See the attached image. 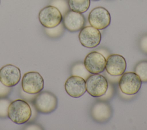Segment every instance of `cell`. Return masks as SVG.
Here are the masks:
<instances>
[{
	"label": "cell",
	"mask_w": 147,
	"mask_h": 130,
	"mask_svg": "<svg viewBox=\"0 0 147 130\" xmlns=\"http://www.w3.org/2000/svg\"><path fill=\"white\" fill-rule=\"evenodd\" d=\"M0 2H1V1H0Z\"/></svg>",
	"instance_id": "4316f807"
},
{
	"label": "cell",
	"mask_w": 147,
	"mask_h": 130,
	"mask_svg": "<svg viewBox=\"0 0 147 130\" xmlns=\"http://www.w3.org/2000/svg\"><path fill=\"white\" fill-rule=\"evenodd\" d=\"M11 91V87H8L5 85L0 81V98L6 97Z\"/></svg>",
	"instance_id": "603a6c76"
},
{
	"label": "cell",
	"mask_w": 147,
	"mask_h": 130,
	"mask_svg": "<svg viewBox=\"0 0 147 130\" xmlns=\"http://www.w3.org/2000/svg\"><path fill=\"white\" fill-rule=\"evenodd\" d=\"M10 101L7 99H0V117L6 118L8 117V108Z\"/></svg>",
	"instance_id": "ffe728a7"
},
{
	"label": "cell",
	"mask_w": 147,
	"mask_h": 130,
	"mask_svg": "<svg viewBox=\"0 0 147 130\" xmlns=\"http://www.w3.org/2000/svg\"><path fill=\"white\" fill-rule=\"evenodd\" d=\"M32 116V108L25 101L17 99L12 101L8 108V117L17 124H22Z\"/></svg>",
	"instance_id": "6da1fadb"
},
{
	"label": "cell",
	"mask_w": 147,
	"mask_h": 130,
	"mask_svg": "<svg viewBox=\"0 0 147 130\" xmlns=\"http://www.w3.org/2000/svg\"><path fill=\"white\" fill-rule=\"evenodd\" d=\"M33 105L36 111L48 114L53 112L57 106V99L52 93L48 91L39 92L35 97Z\"/></svg>",
	"instance_id": "7a4b0ae2"
},
{
	"label": "cell",
	"mask_w": 147,
	"mask_h": 130,
	"mask_svg": "<svg viewBox=\"0 0 147 130\" xmlns=\"http://www.w3.org/2000/svg\"><path fill=\"white\" fill-rule=\"evenodd\" d=\"M68 3L71 10L79 13L87 11L90 6V0H68Z\"/></svg>",
	"instance_id": "9a60e30c"
},
{
	"label": "cell",
	"mask_w": 147,
	"mask_h": 130,
	"mask_svg": "<svg viewBox=\"0 0 147 130\" xmlns=\"http://www.w3.org/2000/svg\"><path fill=\"white\" fill-rule=\"evenodd\" d=\"M92 1H99V0H92Z\"/></svg>",
	"instance_id": "484cf974"
},
{
	"label": "cell",
	"mask_w": 147,
	"mask_h": 130,
	"mask_svg": "<svg viewBox=\"0 0 147 130\" xmlns=\"http://www.w3.org/2000/svg\"><path fill=\"white\" fill-rule=\"evenodd\" d=\"M21 85L24 92L35 94L44 88V79L37 72H29L25 73L22 78Z\"/></svg>",
	"instance_id": "5b68a950"
},
{
	"label": "cell",
	"mask_w": 147,
	"mask_h": 130,
	"mask_svg": "<svg viewBox=\"0 0 147 130\" xmlns=\"http://www.w3.org/2000/svg\"><path fill=\"white\" fill-rule=\"evenodd\" d=\"M108 83H109V85H108L107 89L106 90L105 93L103 95L98 97L99 100L107 101L113 97L114 94V88L113 86V83L109 81H108Z\"/></svg>",
	"instance_id": "44dd1931"
},
{
	"label": "cell",
	"mask_w": 147,
	"mask_h": 130,
	"mask_svg": "<svg viewBox=\"0 0 147 130\" xmlns=\"http://www.w3.org/2000/svg\"><path fill=\"white\" fill-rule=\"evenodd\" d=\"M106 58L97 51L90 52L86 56L84 65L91 74H98L105 69Z\"/></svg>",
	"instance_id": "9c48e42d"
},
{
	"label": "cell",
	"mask_w": 147,
	"mask_h": 130,
	"mask_svg": "<svg viewBox=\"0 0 147 130\" xmlns=\"http://www.w3.org/2000/svg\"><path fill=\"white\" fill-rule=\"evenodd\" d=\"M38 19L40 23L46 28L54 27L59 25L63 20L60 11L55 6H47L39 12Z\"/></svg>",
	"instance_id": "8992f818"
},
{
	"label": "cell",
	"mask_w": 147,
	"mask_h": 130,
	"mask_svg": "<svg viewBox=\"0 0 147 130\" xmlns=\"http://www.w3.org/2000/svg\"><path fill=\"white\" fill-rule=\"evenodd\" d=\"M107 78L99 73L91 74L86 80V91L94 97H99L103 95L108 88Z\"/></svg>",
	"instance_id": "277c9868"
},
{
	"label": "cell",
	"mask_w": 147,
	"mask_h": 130,
	"mask_svg": "<svg viewBox=\"0 0 147 130\" xmlns=\"http://www.w3.org/2000/svg\"><path fill=\"white\" fill-rule=\"evenodd\" d=\"M142 81L135 72L123 73L118 81L119 89L123 94L134 95L140 89Z\"/></svg>",
	"instance_id": "3957f363"
},
{
	"label": "cell",
	"mask_w": 147,
	"mask_h": 130,
	"mask_svg": "<svg viewBox=\"0 0 147 130\" xmlns=\"http://www.w3.org/2000/svg\"><path fill=\"white\" fill-rule=\"evenodd\" d=\"M50 5L56 7L60 11L63 17L70 10L67 0H52Z\"/></svg>",
	"instance_id": "d6986e66"
},
{
	"label": "cell",
	"mask_w": 147,
	"mask_h": 130,
	"mask_svg": "<svg viewBox=\"0 0 147 130\" xmlns=\"http://www.w3.org/2000/svg\"><path fill=\"white\" fill-rule=\"evenodd\" d=\"M97 52H98L99 53H101L106 58H107V57L110 55V53L109 52L107 51V50L104 49V48H99V49H96Z\"/></svg>",
	"instance_id": "d4e9b609"
},
{
	"label": "cell",
	"mask_w": 147,
	"mask_h": 130,
	"mask_svg": "<svg viewBox=\"0 0 147 130\" xmlns=\"http://www.w3.org/2000/svg\"><path fill=\"white\" fill-rule=\"evenodd\" d=\"M64 88L67 94L71 97H80L86 92V80L82 77L71 75L66 80Z\"/></svg>",
	"instance_id": "7c38bea8"
},
{
	"label": "cell",
	"mask_w": 147,
	"mask_h": 130,
	"mask_svg": "<svg viewBox=\"0 0 147 130\" xmlns=\"http://www.w3.org/2000/svg\"><path fill=\"white\" fill-rule=\"evenodd\" d=\"M20 78V69L15 65L7 64L0 69V81L6 86H16Z\"/></svg>",
	"instance_id": "8fae6325"
},
{
	"label": "cell",
	"mask_w": 147,
	"mask_h": 130,
	"mask_svg": "<svg viewBox=\"0 0 147 130\" xmlns=\"http://www.w3.org/2000/svg\"><path fill=\"white\" fill-rule=\"evenodd\" d=\"M71 73L72 76H76L82 77L85 80L91 75V73L86 68L84 63L78 62L71 68Z\"/></svg>",
	"instance_id": "2e32d148"
},
{
	"label": "cell",
	"mask_w": 147,
	"mask_h": 130,
	"mask_svg": "<svg viewBox=\"0 0 147 130\" xmlns=\"http://www.w3.org/2000/svg\"><path fill=\"white\" fill-rule=\"evenodd\" d=\"M139 47L140 50L147 54V34L144 35L140 40Z\"/></svg>",
	"instance_id": "7402d4cb"
},
{
	"label": "cell",
	"mask_w": 147,
	"mask_h": 130,
	"mask_svg": "<svg viewBox=\"0 0 147 130\" xmlns=\"http://www.w3.org/2000/svg\"><path fill=\"white\" fill-rule=\"evenodd\" d=\"M64 26L63 22H61L57 26L52 27V28H46L45 27V31L46 34L51 38H57L61 36L64 31Z\"/></svg>",
	"instance_id": "ac0fdd59"
},
{
	"label": "cell",
	"mask_w": 147,
	"mask_h": 130,
	"mask_svg": "<svg viewBox=\"0 0 147 130\" xmlns=\"http://www.w3.org/2000/svg\"><path fill=\"white\" fill-rule=\"evenodd\" d=\"M103 76L107 78V80L109 82H110L111 83L118 82V81L119 80V78L121 77V76L110 75L108 73H107L106 71L105 72H104V75Z\"/></svg>",
	"instance_id": "cb8c5ba5"
},
{
	"label": "cell",
	"mask_w": 147,
	"mask_h": 130,
	"mask_svg": "<svg viewBox=\"0 0 147 130\" xmlns=\"http://www.w3.org/2000/svg\"><path fill=\"white\" fill-rule=\"evenodd\" d=\"M134 72L138 75L142 82H147V61H141L134 68Z\"/></svg>",
	"instance_id": "e0dca14e"
},
{
	"label": "cell",
	"mask_w": 147,
	"mask_h": 130,
	"mask_svg": "<svg viewBox=\"0 0 147 130\" xmlns=\"http://www.w3.org/2000/svg\"><path fill=\"white\" fill-rule=\"evenodd\" d=\"M79 40L84 47L94 48L99 45L101 41V33L99 29L92 26H84L79 32Z\"/></svg>",
	"instance_id": "ba28073f"
},
{
	"label": "cell",
	"mask_w": 147,
	"mask_h": 130,
	"mask_svg": "<svg viewBox=\"0 0 147 130\" xmlns=\"http://www.w3.org/2000/svg\"><path fill=\"white\" fill-rule=\"evenodd\" d=\"M112 114L111 107L106 101L99 100L95 102L90 109L92 119L99 123L107 121L111 117Z\"/></svg>",
	"instance_id": "30bf717a"
},
{
	"label": "cell",
	"mask_w": 147,
	"mask_h": 130,
	"mask_svg": "<svg viewBox=\"0 0 147 130\" xmlns=\"http://www.w3.org/2000/svg\"><path fill=\"white\" fill-rule=\"evenodd\" d=\"M86 23V19L82 13L69 10L63 17V23L64 27L70 32L80 30Z\"/></svg>",
	"instance_id": "5bb4252c"
},
{
	"label": "cell",
	"mask_w": 147,
	"mask_h": 130,
	"mask_svg": "<svg viewBox=\"0 0 147 130\" xmlns=\"http://www.w3.org/2000/svg\"><path fill=\"white\" fill-rule=\"evenodd\" d=\"M88 19L92 26L99 30H103L110 25L111 16L109 11L105 7H96L90 12Z\"/></svg>",
	"instance_id": "52a82bcc"
},
{
	"label": "cell",
	"mask_w": 147,
	"mask_h": 130,
	"mask_svg": "<svg viewBox=\"0 0 147 130\" xmlns=\"http://www.w3.org/2000/svg\"><path fill=\"white\" fill-rule=\"evenodd\" d=\"M126 61L121 55L112 54L106 58L105 70L107 73L113 76H121L126 68Z\"/></svg>",
	"instance_id": "4fadbf2b"
}]
</instances>
